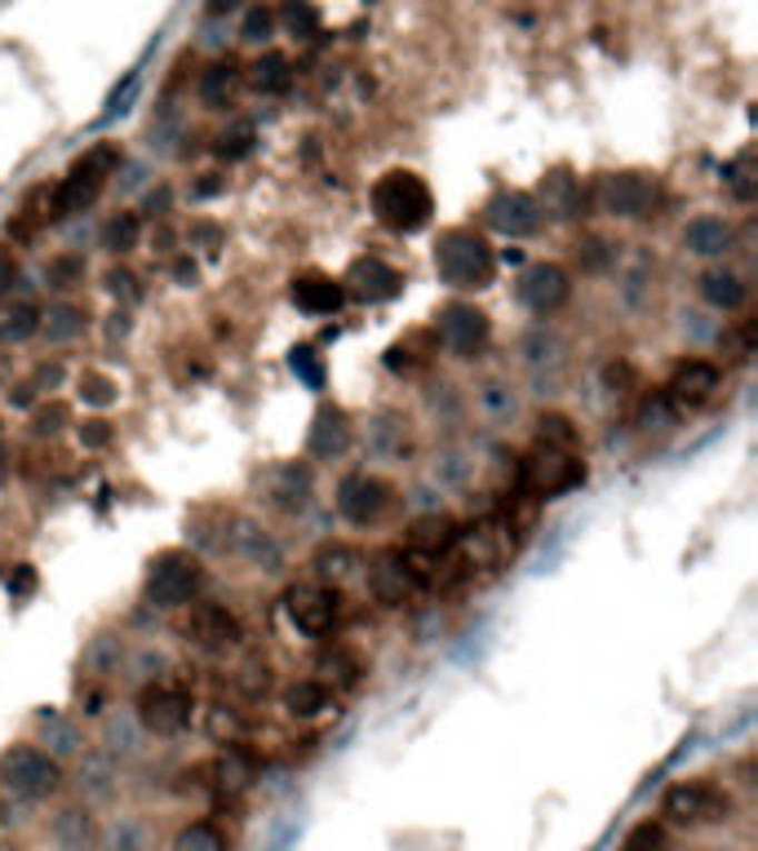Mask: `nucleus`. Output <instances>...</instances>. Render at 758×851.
<instances>
[{"label": "nucleus", "mask_w": 758, "mask_h": 851, "mask_svg": "<svg viewBox=\"0 0 758 851\" xmlns=\"http://www.w3.org/2000/svg\"><path fill=\"white\" fill-rule=\"evenodd\" d=\"M285 22H289V31H298V36H316V31H320V9H316L311 0H289V4H285Z\"/></svg>", "instance_id": "nucleus-44"}, {"label": "nucleus", "mask_w": 758, "mask_h": 851, "mask_svg": "<svg viewBox=\"0 0 758 851\" xmlns=\"http://www.w3.org/2000/svg\"><path fill=\"white\" fill-rule=\"evenodd\" d=\"M351 563H356V550L342 545V541H329V545L316 550V572H325V577H347Z\"/></svg>", "instance_id": "nucleus-41"}, {"label": "nucleus", "mask_w": 758, "mask_h": 851, "mask_svg": "<svg viewBox=\"0 0 758 851\" xmlns=\"http://www.w3.org/2000/svg\"><path fill=\"white\" fill-rule=\"evenodd\" d=\"M435 338H439V347H443L448 356L475 360V356L488 347V338H492V320H488L475 302H448V307H439V316H435Z\"/></svg>", "instance_id": "nucleus-7"}, {"label": "nucleus", "mask_w": 758, "mask_h": 851, "mask_svg": "<svg viewBox=\"0 0 758 851\" xmlns=\"http://www.w3.org/2000/svg\"><path fill=\"white\" fill-rule=\"evenodd\" d=\"M40 723H44V745H49L53 759H67V754L80 750V728L76 723H67L58 714H40Z\"/></svg>", "instance_id": "nucleus-34"}, {"label": "nucleus", "mask_w": 758, "mask_h": 851, "mask_svg": "<svg viewBox=\"0 0 758 851\" xmlns=\"http://www.w3.org/2000/svg\"><path fill=\"white\" fill-rule=\"evenodd\" d=\"M191 236L205 244V253H218V244H222V231H218L213 222H196V227H191Z\"/></svg>", "instance_id": "nucleus-50"}, {"label": "nucleus", "mask_w": 758, "mask_h": 851, "mask_svg": "<svg viewBox=\"0 0 758 851\" xmlns=\"http://www.w3.org/2000/svg\"><path fill=\"white\" fill-rule=\"evenodd\" d=\"M684 249L688 253H697V258H724L728 249H732V227L724 222V218H692L688 227H684Z\"/></svg>", "instance_id": "nucleus-22"}, {"label": "nucleus", "mask_w": 758, "mask_h": 851, "mask_svg": "<svg viewBox=\"0 0 758 851\" xmlns=\"http://www.w3.org/2000/svg\"><path fill=\"white\" fill-rule=\"evenodd\" d=\"M697 289H701L706 307H715V311H741V307H746V298H750L746 280H741V276H732V271H706Z\"/></svg>", "instance_id": "nucleus-25"}, {"label": "nucleus", "mask_w": 758, "mask_h": 851, "mask_svg": "<svg viewBox=\"0 0 758 851\" xmlns=\"http://www.w3.org/2000/svg\"><path fill=\"white\" fill-rule=\"evenodd\" d=\"M271 31H276V13H271L267 4H253V9L245 13V27H240V36H245V40H253V44H262Z\"/></svg>", "instance_id": "nucleus-46"}, {"label": "nucleus", "mask_w": 758, "mask_h": 851, "mask_svg": "<svg viewBox=\"0 0 758 851\" xmlns=\"http://www.w3.org/2000/svg\"><path fill=\"white\" fill-rule=\"evenodd\" d=\"M347 448H351V422H347V413H342V409H320L311 434H307V452H311L316 461H333V457H342Z\"/></svg>", "instance_id": "nucleus-20"}, {"label": "nucleus", "mask_w": 758, "mask_h": 851, "mask_svg": "<svg viewBox=\"0 0 758 851\" xmlns=\"http://www.w3.org/2000/svg\"><path fill=\"white\" fill-rule=\"evenodd\" d=\"M457 541H461V528H457L452 519H443V514H426V519H417V523L408 528V545H412L417 554H426V559L448 554Z\"/></svg>", "instance_id": "nucleus-21"}, {"label": "nucleus", "mask_w": 758, "mask_h": 851, "mask_svg": "<svg viewBox=\"0 0 758 851\" xmlns=\"http://www.w3.org/2000/svg\"><path fill=\"white\" fill-rule=\"evenodd\" d=\"M84 324H89V316L80 307H71V302H58V307L40 311V333L49 342H76L84 333Z\"/></svg>", "instance_id": "nucleus-28"}, {"label": "nucleus", "mask_w": 758, "mask_h": 851, "mask_svg": "<svg viewBox=\"0 0 758 851\" xmlns=\"http://www.w3.org/2000/svg\"><path fill=\"white\" fill-rule=\"evenodd\" d=\"M483 218L492 231L510 236V240H523V236H537L541 231V204L528 196V191H497L488 204H483Z\"/></svg>", "instance_id": "nucleus-15"}, {"label": "nucleus", "mask_w": 758, "mask_h": 851, "mask_svg": "<svg viewBox=\"0 0 758 851\" xmlns=\"http://www.w3.org/2000/svg\"><path fill=\"white\" fill-rule=\"evenodd\" d=\"M44 222H49V187H40V191H31V196H27V204H22V209H18V218L4 227V236H9L13 244H27V240H31Z\"/></svg>", "instance_id": "nucleus-29"}, {"label": "nucleus", "mask_w": 758, "mask_h": 851, "mask_svg": "<svg viewBox=\"0 0 758 851\" xmlns=\"http://www.w3.org/2000/svg\"><path fill=\"white\" fill-rule=\"evenodd\" d=\"M102 249L111 253V258H124V253H133L138 249V240H142V218L133 213V209H120V213H111L107 222H102Z\"/></svg>", "instance_id": "nucleus-27"}, {"label": "nucleus", "mask_w": 758, "mask_h": 851, "mask_svg": "<svg viewBox=\"0 0 758 851\" xmlns=\"http://www.w3.org/2000/svg\"><path fill=\"white\" fill-rule=\"evenodd\" d=\"M519 302L532 311V316H555L568 307L572 298V276L559 267V262H532L523 276H519Z\"/></svg>", "instance_id": "nucleus-13"}, {"label": "nucleus", "mask_w": 758, "mask_h": 851, "mask_svg": "<svg viewBox=\"0 0 758 851\" xmlns=\"http://www.w3.org/2000/svg\"><path fill=\"white\" fill-rule=\"evenodd\" d=\"M138 737H142V723L129 719V714L107 723V750H111V754H124V759L138 754Z\"/></svg>", "instance_id": "nucleus-40"}, {"label": "nucleus", "mask_w": 758, "mask_h": 851, "mask_svg": "<svg viewBox=\"0 0 758 851\" xmlns=\"http://www.w3.org/2000/svg\"><path fill=\"white\" fill-rule=\"evenodd\" d=\"M435 271H439V280H443L448 289H457V293H479V289H488L492 276H497V253H492V244H488L479 231H470V227H448V231H439V240H435Z\"/></svg>", "instance_id": "nucleus-1"}, {"label": "nucleus", "mask_w": 758, "mask_h": 851, "mask_svg": "<svg viewBox=\"0 0 758 851\" xmlns=\"http://www.w3.org/2000/svg\"><path fill=\"white\" fill-rule=\"evenodd\" d=\"M187 643L200 652H227L240 643V621L218 603H200L187 621Z\"/></svg>", "instance_id": "nucleus-17"}, {"label": "nucleus", "mask_w": 758, "mask_h": 851, "mask_svg": "<svg viewBox=\"0 0 758 851\" xmlns=\"http://www.w3.org/2000/svg\"><path fill=\"white\" fill-rule=\"evenodd\" d=\"M715 391H719V369L710 360H684V364H675V373L666 382V396L675 400V409H684V404L701 409Z\"/></svg>", "instance_id": "nucleus-19"}, {"label": "nucleus", "mask_w": 758, "mask_h": 851, "mask_svg": "<svg viewBox=\"0 0 758 851\" xmlns=\"http://www.w3.org/2000/svg\"><path fill=\"white\" fill-rule=\"evenodd\" d=\"M218 777H222V785L245 790V785L253 781V759H249L245 750H227V754H222V763H218Z\"/></svg>", "instance_id": "nucleus-42"}, {"label": "nucleus", "mask_w": 758, "mask_h": 851, "mask_svg": "<svg viewBox=\"0 0 758 851\" xmlns=\"http://www.w3.org/2000/svg\"><path fill=\"white\" fill-rule=\"evenodd\" d=\"M173 851H227V834H222L213 821H191V825L173 839Z\"/></svg>", "instance_id": "nucleus-35"}, {"label": "nucleus", "mask_w": 758, "mask_h": 851, "mask_svg": "<svg viewBox=\"0 0 758 851\" xmlns=\"http://www.w3.org/2000/svg\"><path fill=\"white\" fill-rule=\"evenodd\" d=\"M44 284L58 289V293L84 284V258H80V253H62V258H53V262L44 267Z\"/></svg>", "instance_id": "nucleus-36"}, {"label": "nucleus", "mask_w": 758, "mask_h": 851, "mask_svg": "<svg viewBox=\"0 0 758 851\" xmlns=\"http://www.w3.org/2000/svg\"><path fill=\"white\" fill-rule=\"evenodd\" d=\"M342 289L347 298H360V302H390L403 289V276L381 258H356L351 271L342 276Z\"/></svg>", "instance_id": "nucleus-16"}, {"label": "nucleus", "mask_w": 758, "mask_h": 851, "mask_svg": "<svg viewBox=\"0 0 758 851\" xmlns=\"http://www.w3.org/2000/svg\"><path fill=\"white\" fill-rule=\"evenodd\" d=\"M285 710H289V719H316L329 710V688L316 679H302L285 692Z\"/></svg>", "instance_id": "nucleus-31"}, {"label": "nucleus", "mask_w": 758, "mask_h": 851, "mask_svg": "<svg viewBox=\"0 0 758 851\" xmlns=\"http://www.w3.org/2000/svg\"><path fill=\"white\" fill-rule=\"evenodd\" d=\"M523 483L537 492V497H559V492H572L586 483V461L577 452H563V448H546L523 465Z\"/></svg>", "instance_id": "nucleus-10"}, {"label": "nucleus", "mask_w": 758, "mask_h": 851, "mask_svg": "<svg viewBox=\"0 0 758 851\" xmlns=\"http://www.w3.org/2000/svg\"><path fill=\"white\" fill-rule=\"evenodd\" d=\"M245 0H205V13L209 18H222V13H236Z\"/></svg>", "instance_id": "nucleus-53"}, {"label": "nucleus", "mask_w": 758, "mask_h": 851, "mask_svg": "<svg viewBox=\"0 0 758 851\" xmlns=\"http://www.w3.org/2000/svg\"><path fill=\"white\" fill-rule=\"evenodd\" d=\"M62 790V763L40 745H9L0 754V794L18 803H44Z\"/></svg>", "instance_id": "nucleus-4"}, {"label": "nucleus", "mask_w": 758, "mask_h": 851, "mask_svg": "<svg viewBox=\"0 0 758 851\" xmlns=\"http://www.w3.org/2000/svg\"><path fill=\"white\" fill-rule=\"evenodd\" d=\"M541 196H546V209H550V213H559V218H586V191H581V178H572V173L559 169V173L546 178Z\"/></svg>", "instance_id": "nucleus-24"}, {"label": "nucleus", "mask_w": 758, "mask_h": 851, "mask_svg": "<svg viewBox=\"0 0 758 851\" xmlns=\"http://www.w3.org/2000/svg\"><path fill=\"white\" fill-rule=\"evenodd\" d=\"M31 391H36V387H13V391H9V404L27 409V404H31Z\"/></svg>", "instance_id": "nucleus-54"}, {"label": "nucleus", "mask_w": 758, "mask_h": 851, "mask_svg": "<svg viewBox=\"0 0 758 851\" xmlns=\"http://www.w3.org/2000/svg\"><path fill=\"white\" fill-rule=\"evenodd\" d=\"M249 84L262 93V98H280L293 89V67L285 53H262L258 62H249Z\"/></svg>", "instance_id": "nucleus-26"}, {"label": "nucleus", "mask_w": 758, "mask_h": 851, "mask_svg": "<svg viewBox=\"0 0 758 851\" xmlns=\"http://www.w3.org/2000/svg\"><path fill=\"white\" fill-rule=\"evenodd\" d=\"M173 276H178V284L191 289V284H196V262H191V258H178V262H173Z\"/></svg>", "instance_id": "nucleus-52"}, {"label": "nucleus", "mask_w": 758, "mask_h": 851, "mask_svg": "<svg viewBox=\"0 0 758 851\" xmlns=\"http://www.w3.org/2000/svg\"><path fill=\"white\" fill-rule=\"evenodd\" d=\"M76 396H80L89 409H111V404H116V382L102 378V373H80Z\"/></svg>", "instance_id": "nucleus-39"}, {"label": "nucleus", "mask_w": 758, "mask_h": 851, "mask_svg": "<svg viewBox=\"0 0 758 851\" xmlns=\"http://www.w3.org/2000/svg\"><path fill=\"white\" fill-rule=\"evenodd\" d=\"M621 851H666V825H661V821H639V825L626 834Z\"/></svg>", "instance_id": "nucleus-43"}, {"label": "nucleus", "mask_w": 758, "mask_h": 851, "mask_svg": "<svg viewBox=\"0 0 758 851\" xmlns=\"http://www.w3.org/2000/svg\"><path fill=\"white\" fill-rule=\"evenodd\" d=\"M53 839L62 851H84L93 839V825H89V812L84 808H67L58 821H53Z\"/></svg>", "instance_id": "nucleus-32"}, {"label": "nucleus", "mask_w": 758, "mask_h": 851, "mask_svg": "<svg viewBox=\"0 0 758 851\" xmlns=\"http://www.w3.org/2000/svg\"><path fill=\"white\" fill-rule=\"evenodd\" d=\"M373 213L381 227H390L399 236H417L435 218V196H430L426 178H417L412 169H390L373 182Z\"/></svg>", "instance_id": "nucleus-2"}, {"label": "nucleus", "mask_w": 758, "mask_h": 851, "mask_svg": "<svg viewBox=\"0 0 758 851\" xmlns=\"http://www.w3.org/2000/svg\"><path fill=\"white\" fill-rule=\"evenodd\" d=\"M661 812H666L675 825H715V821H728L732 803H728V794H724L719 785H710V781H679V785H670Z\"/></svg>", "instance_id": "nucleus-8"}, {"label": "nucleus", "mask_w": 758, "mask_h": 851, "mask_svg": "<svg viewBox=\"0 0 758 851\" xmlns=\"http://www.w3.org/2000/svg\"><path fill=\"white\" fill-rule=\"evenodd\" d=\"M417 585H421V568L403 550H381L378 559H373V568H369V590L386 608H395L408 594H417Z\"/></svg>", "instance_id": "nucleus-14"}, {"label": "nucleus", "mask_w": 758, "mask_h": 851, "mask_svg": "<svg viewBox=\"0 0 758 851\" xmlns=\"http://www.w3.org/2000/svg\"><path fill=\"white\" fill-rule=\"evenodd\" d=\"M236 89H240V62L236 58H218V62H209L205 71H200V102L205 107H231V98H236Z\"/></svg>", "instance_id": "nucleus-23"}, {"label": "nucleus", "mask_w": 758, "mask_h": 851, "mask_svg": "<svg viewBox=\"0 0 758 851\" xmlns=\"http://www.w3.org/2000/svg\"><path fill=\"white\" fill-rule=\"evenodd\" d=\"M62 422H67L62 404H53V409H40V413H36V430H40V434H53V430H58Z\"/></svg>", "instance_id": "nucleus-51"}, {"label": "nucleus", "mask_w": 758, "mask_h": 851, "mask_svg": "<svg viewBox=\"0 0 758 851\" xmlns=\"http://www.w3.org/2000/svg\"><path fill=\"white\" fill-rule=\"evenodd\" d=\"M595 204L621 222H648L661 209V182L652 173H604L595 182Z\"/></svg>", "instance_id": "nucleus-6"}, {"label": "nucleus", "mask_w": 758, "mask_h": 851, "mask_svg": "<svg viewBox=\"0 0 758 851\" xmlns=\"http://www.w3.org/2000/svg\"><path fill=\"white\" fill-rule=\"evenodd\" d=\"M40 333V307L36 302H9L0 311V342H27Z\"/></svg>", "instance_id": "nucleus-30"}, {"label": "nucleus", "mask_w": 758, "mask_h": 851, "mask_svg": "<svg viewBox=\"0 0 758 851\" xmlns=\"http://www.w3.org/2000/svg\"><path fill=\"white\" fill-rule=\"evenodd\" d=\"M289 369L311 387V391H325V360L316 347H293L289 351Z\"/></svg>", "instance_id": "nucleus-38"}, {"label": "nucleus", "mask_w": 758, "mask_h": 851, "mask_svg": "<svg viewBox=\"0 0 758 851\" xmlns=\"http://www.w3.org/2000/svg\"><path fill=\"white\" fill-rule=\"evenodd\" d=\"M285 608H289L293 630H302L307 639L333 634V625H338V617H342V599H338V590H329V585H298V590H289Z\"/></svg>", "instance_id": "nucleus-11"}, {"label": "nucleus", "mask_w": 758, "mask_h": 851, "mask_svg": "<svg viewBox=\"0 0 758 851\" xmlns=\"http://www.w3.org/2000/svg\"><path fill=\"white\" fill-rule=\"evenodd\" d=\"M581 249H586V253H581V262H586L590 271H599V267H608V262H612V253H608V244H604V240H586Z\"/></svg>", "instance_id": "nucleus-49"}, {"label": "nucleus", "mask_w": 758, "mask_h": 851, "mask_svg": "<svg viewBox=\"0 0 758 851\" xmlns=\"http://www.w3.org/2000/svg\"><path fill=\"white\" fill-rule=\"evenodd\" d=\"M390 497H395V488H390L381 474H369V470H356V474H347V479L338 483V510H342V519H351L356 528L378 523L381 514H386V505H390Z\"/></svg>", "instance_id": "nucleus-12"}, {"label": "nucleus", "mask_w": 758, "mask_h": 851, "mask_svg": "<svg viewBox=\"0 0 758 851\" xmlns=\"http://www.w3.org/2000/svg\"><path fill=\"white\" fill-rule=\"evenodd\" d=\"M253 142H258L253 124H236L231 133L218 138V156H222V160H245V156L253 151Z\"/></svg>", "instance_id": "nucleus-45"}, {"label": "nucleus", "mask_w": 758, "mask_h": 851, "mask_svg": "<svg viewBox=\"0 0 758 851\" xmlns=\"http://www.w3.org/2000/svg\"><path fill=\"white\" fill-rule=\"evenodd\" d=\"M133 719L142 723V732L178 737V732L191 723V692H187V688H173V683H151V688H142Z\"/></svg>", "instance_id": "nucleus-9"}, {"label": "nucleus", "mask_w": 758, "mask_h": 851, "mask_svg": "<svg viewBox=\"0 0 758 851\" xmlns=\"http://www.w3.org/2000/svg\"><path fill=\"white\" fill-rule=\"evenodd\" d=\"M107 289H111L116 298H124V302H138V298H142L138 276H133V271H124V267H116V271L107 276Z\"/></svg>", "instance_id": "nucleus-47"}, {"label": "nucleus", "mask_w": 758, "mask_h": 851, "mask_svg": "<svg viewBox=\"0 0 758 851\" xmlns=\"http://www.w3.org/2000/svg\"><path fill=\"white\" fill-rule=\"evenodd\" d=\"M76 434H80L84 448H107V443H111V426L107 422H84Z\"/></svg>", "instance_id": "nucleus-48"}, {"label": "nucleus", "mask_w": 758, "mask_h": 851, "mask_svg": "<svg viewBox=\"0 0 758 851\" xmlns=\"http://www.w3.org/2000/svg\"><path fill=\"white\" fill-rule=\"evenodd\" d=\"M147 603L156 608H187L205 590V563L191 550H160L147 568Z\"/></svg>", "instance_id": "nucleus-5"}, {"label": "nucleus", "mask_w": 758, "mask_h": 851, "mask_svg": "<svg viewBox=\"0 0 758 851\" xmlns=\"http://www.w3.org/2000/svg\"><path fill=\"white\" fill-rule=\"evenodd\" d=\"M120 169V147L116 142H93L71 169H67V178L49 191V222H62V218H76V213H84L98 196H102V187H107V178Z\"/></svg>", "instance_id": "nucleus-3"}, {"label": "nucleus", "mask_w": 758, "mask_h": 851, "mask_svg": "<svg viewBox=\"0 0 758 851\" xmlns=\"http://www.w3.org/2000/svg\"><path fill=\"white\" fill-rule=\"evenodd\" d=\"M102 851H147V825L138 817H120L102 830Z\"/></svg>", "instance_id": "nucleus-33"}, {"label": "nucleus", "mask_w": 758, "mask_h": 851, "mask_svg": "<svg viewBox=\"0 0 758 851\" xmlns=\"http://www.w3.org/2000/svg\"><path fill=\"white\" fill-rule=\"evenodd\" d=\"M293 307L307 311V316H338L347 307V289L342 280H333L329 271H302L293 276Z\"/></svg>", "instance_id": "nucleus-18"}, {"label": "nucleus", "mask_w": 758, "mask_h": 851, "mask_svg": "<svg viewBox=\"0 0 758 851\" xmlns=\"http://www.w3.org/2000/svg\"><path fill=\"white\" fill-rule=\"evenodd\" d=\"M541 430H537V439L546 443V448H563V452H577V443H581V430L568 422L563 413H546L541 418Z\"/></svg>", "instance_id": "nucleus-37"}]
</instances>
